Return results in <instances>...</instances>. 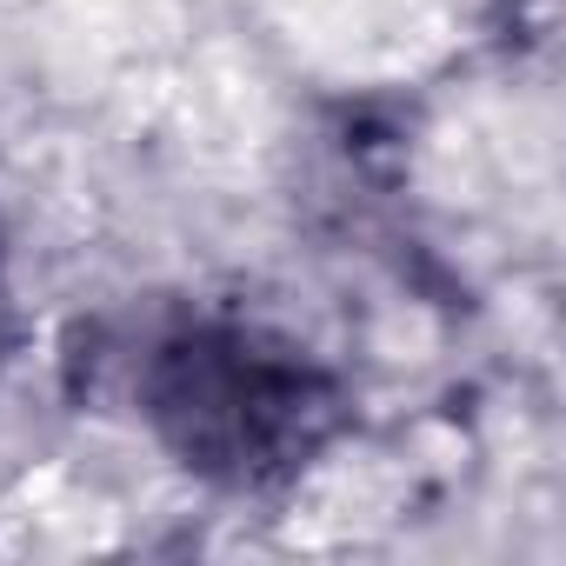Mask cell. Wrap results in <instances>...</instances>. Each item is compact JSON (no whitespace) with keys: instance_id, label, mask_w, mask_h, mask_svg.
Here are the masks:
<instances>
[{"instance_id":"6da1fadb","label":"cell","mask_w":566,"mask_h":566,"mask_svg":"<svg viewBox=\"0 0 566 566\" xmlns=\"http://www.w3.org/2000/svg\"><path fill=\"white\" fill-rule=\"evenodd\" d=\"M140 413L187 473L227 493H266L327 453L347 400L294 340L247 321H187L147 347Z\"/></svg>"}]
</instances>
